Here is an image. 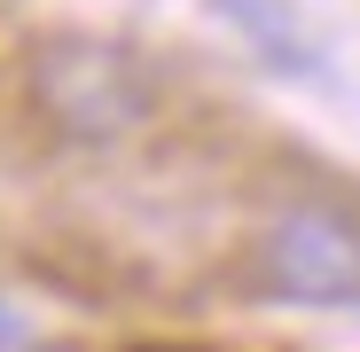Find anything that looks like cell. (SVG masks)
Masks as SVG:
<instances>
[{"mask_svg":"<svg viewBox=\"0 0 360 352\" xmlns=\"http://www.w3.org/2000/svg\"><path fill=\"white\" fill-rule=\"evenodd\" d=\"M8 344H16V313H8V306H0V352H8Z\"/></svg>","mask_w":360,"mask_h":352,"instance_id":"cell-3","label":"cell"},{"mask_svg":"<svg viewBox=\"0 0 360 352\" xmlns=\"http://www.w3.org/2000/svg\"><path fill=\"white\" fill-rule=\"evenodd\" d=\"M32 102L71 141H126L134 126H149L157 86L134 55H117L102 39H47L32 55Z\"/></svg>","mask_w":360,"mask_h":352,"instance_id":"cell-1","label":"cell"},{"mask_svg":"<svg viewBox=\"0 0 360 352\" xmlns=\"http://www.w3.org/2000/svg\"><path fill=\"white\" fill-rule=\"evenodd\" d=\"M259 282L282 306H360V219L337 204H282L259 235Z\"/></svg>","mask_w":360,"mask_h":352,"instance_id":"cell-2","label":"cell"}]
</instances>
